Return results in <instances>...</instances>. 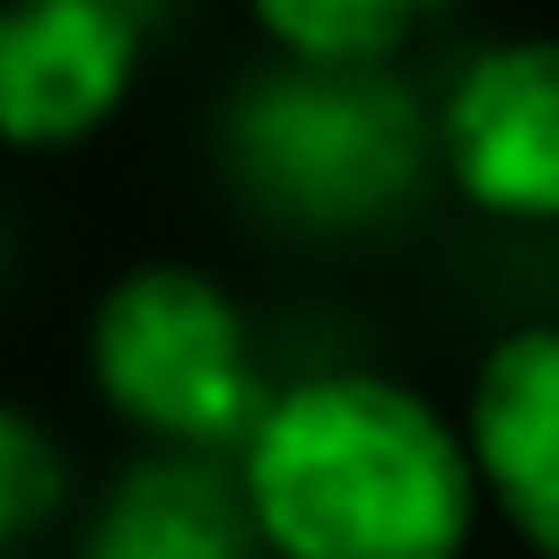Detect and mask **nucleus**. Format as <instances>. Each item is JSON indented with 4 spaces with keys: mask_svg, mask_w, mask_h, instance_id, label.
Here are the masks:
<instances>
[{
    "mask_svg": "<svg viewBox=\"0 0 559 559\" xmlns=\"http://www.w3.org/2000/svg\"><path fill=\"white\" fill-rule=\"evenodd\" d=\"M245 515L280 559H454L472 445L393 376H306L245 437Z\"/></svg>",
    "mask_w": 559,
    "mask_h": 559,
    "instance_id": "f257e3e1",
    "label": "nucleus"
},
{
    "mask_svg": "<svg viewBox=\"0 0 559 559\" xmlns=\"http://www.w3.org/2000/svg\"><path fill=\"white\" fill-rule=\"evenodd\" d=\"M87 367L105 384V402L166 437L175 454H218L245 445L262 402L253 349H245V314L227 306L218 280L183 271V262H140L105 288L96 323H87Z\"/></svg>",
    "mask_w": 559,
    "mask_h": 559,
    "instance_id": "f03ea898",
    "label": "nucleus"
},
{
    "mask_svg": "<svg viewBox=\"0 0 559 559\" xmlns=\"http://www.w3.org/2000/svg\"><path fill=\"white\" fill-rule=\"evenodd\" d=\"M419 122L384 70H306L288 61L236 105V166L262 201L297 218H367L411 183Z\"/></svg>",
    "mask_w": 559,
    "mask_h": 559,
    "instance_id": "7ed1b4c3",
    "label": "nucleus"
},
{
    "mask_svg": "<svg viewBox=\"0 0 559 559\" xmlns=\"http://www.w3.org/2000/svg\"><path fill=\"white\" fill-rule=\"evenodd\" d=\"M140 17L122 0H17L0 9V140L79 148L131 87Z\"/></svg>",
    "mask_w": 559,
    "mask_h": 559,
    "instance_id": "20e7f679",
    "label": "nucleus"
},
{
    "mask_svg": "<svg viewBox=\"0 0 559 559\" xmlns=\"http://www.w3.org/2000/svg\"><path fill=\"white\" fill-rule=\"evenodd\" d=\"M445 166L480 210L559 218V35L480 52L445 96Z\"/></svg>",
    "mask_w": 559,
    "mask_h": 559,
    "instance_id": "39448f33",
    "label": "nucleus"
},
{
    "mask_svg": "<svg viewBox=\"0 0 559 559\" xmlns=\"http://www.w3.org/2000/svg\"><path fill=\"white\" fill-rule=\"evenodd\" d=\"M472 472L533 550L559 559V323L507 332L472 384Z\"/></svg>",
    "mask_w": 559,
    "mask_h": 559,
    "instance_id": "423d86ee",
    "label": "nucleus"
},
{
    "mask_svg": "<svg viewBox=\"0 0 559 559\" xmlns=\"http://www.w3.org/2000/svg\"><path fill=\"white\" fill-rule=\"evenodd\" d=\"M253 550L262 533L245 515V489L210 454L140 463L87 533V559H253Z\"/></svg>",
    "mask_w": 559,
    "mask_h": 559,
    "instance_id": "0eeeda50",
    "label": "nucleus"
},
{
    "mask_svg": "<svg viewBox=\"0 0 559 559\" xmlns=\"http://www.w3.org/2000/svg\"><path fill=\"white\" fill-rule=\"evenodd\" d=\"M253 26L306 70H384L419 26L411 0H262Z\"/></svg>",
    "mask_w": 559,
    "mask_h": 559,
    "instance_id": "6e6552de",
    "label": "nucleus"
},
{
    "mask_svg": "<svg viewBox=\"0 0 559 559\" xmlns=\"http://www.w3.org/2000/svg\"><path fill=\"white\" fill-rule=\"evenodd\" d=\"M61 507V445L0 402V559H17V542Z\"/></svg>",
    "mask_w": 559,
    "mask_h": 559,
    "instance_id": "1a4fd4ad",
    "label": "nucleus"
}]
</instances>
